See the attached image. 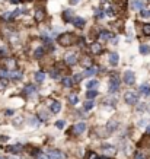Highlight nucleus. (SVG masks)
Segmentation results:
<instances>
[{
  "mask_svg": "<svg viewBox=\"0 0 150 159\" xmlns=\"http://www.w3.org/2000/svg\"><path fill=\"white\" fill-rule=\"evenodd\" d=\"M79 41V38L73 32H64L57 38V43L61 45V47H72Z\"/></svg>",
  "mask_w": 150,
  "mask_h": 159,
  "instance_id": "f257e3e1",
  "label": "nucleus"
},
{
  "mask_svg": "<svg viewBox=\"0 0 150 159\" xmlns=\"http://www.w3.org/2000/svg\"><path fill=\"white\" fill-rule=\"evenodd\" d=\"M124 101H126V104H128V105H136L137 101H139V93L134 92V91L126 92V95H124Z\"/></svg>",
  "mask_w": 150,
  "mask_h": 159,
  "instance_id": "f03ea898",
  "label": "nucleus"
},
{
  "mask_svg": "<svg viewBox=\"0 0 150 159\" xmlns=\"http://www.w3.org/2000/svg\"><path fill=\"white\" fill-rule=\"evenodd\" d=\"M122 79H124V83H126V85H128V86H133V85L136 83V75H134V72H131V70L124 72Z\"/></svg>",
  "mask_w": 150,
  "mask_h": 159,
  "instance_id": "7ed1b4c3",
  "label": "nucleus"
},
{
  "mask_svg": "<svg viewBox=\"0 0 150 159\" xmlns=\"http://www.w3.org/2000/svg\"><path fill=\"white\" fill-rule=\"evenodd\" d=\"M64 61H66L67 66H74V64L79 61L77 53H67L66 56H64Z\"/></svg>",
  "mask_w": 150,
  "mask_h": 159,
  "instance_id": "20e7f679",
  "label": "nucleus"
},
{
  "mask_svg": "<svg viewBox=\"0 0 150 159\" xmlns=\"http://www.w3.org/2000/svg\"><path fill=\"white\" fill-rule=\"evenodd\" d=\"M3 64H5L6 70H16L18 69V63H16V60H15L13 57H7L3 60Z\"/></svg>",
  "mask_w": 150,
  "mask_h": 159,
  "instance_id": "39448f33",
  "label": "nucleus"
},
{
  "mask_svg": "<svg viewBox=\"0 0 150 159\" xmlns=\"http://www.w3.org/2000/svg\"><path fill=\"white\" fill-rule=\"evenodd\" d=\"M120 88V80H118V76L117 75H112L111 76V80H109V92H117Z\"/></svg>",
  "mask_w": 150,
  "mask_h": 159,
  "instance_id": "423d86ee",
  "label": "nucleus"
},
{
  "mask_svg": "<svg viewBox=\"0 0 150 159\" xmlns=\"http://www.w3.org/2000/svg\"><path fill=\"white\" fill-rule=\"evenodd\" d=\"M47 155H48V159H67L66 153H63L61 150H57V149L50 150Z\"/></svg>",
  "mask_w": 150,
  "mask_h": 159,
  "instance_id": "0eeeda50",
  "label": "nucleus"
},
{
  "mask_svg": "<svg viewBox=\"0 0 150 159\" xmlns=\"http://www.w3.org/2000/svg\"><path fill=\"white\" fill-rule=\"evenodd\" d=\"M102 153L105 156H112L115 155V148L112 145H102Z\"/></svg>",
  "mask_w": 150,
  "mask_h": 159,
  "instance_id": "6e6552de",
  "label": "nucleus"
},
{
  "mask_svg": "<svg viewBox=\"0 0 150 159\" xmlns=\"http://www.w3.org/2000/svg\"><path fill=\"white\" fill-rule=\"evenodd\" d=\"M7 77H9V79H12V80H18V79H20V77H22V72H20V70H18V69H16V70H7Z\"/></svg>",
  "mask_w": 150,
  "mask_h": 159,
  "instance_id": "1a4fd4ad",
  "label": "nucleus"
},
{
  "mask_svg": "<svg viewBox=\"0 0 150 159\" xmlns=\"http://www.w3.org/2000/svg\"><path fill=\"white\" fill-rule=\"evenodd\" d=\"M89 48H90V53L92 54H95V56H98V54H101L102 53V45L99 43H93V44H90V47H89Z\"/></svg>",
  "mask_w": 150,
  "mask_h": 159,
  "instance_id": "9d476101",
  "label": "nucleus"
},
{
  "mask_svg": "<svg viewBox=\"0 0 150 159\" xmlns=\"http://www.w3.org/2000/svg\"><path fill=\"white\" fill-rule=\"evenodd\" d=\"M85 130H86V124L85 123H79V124L73 125V133L74 134H82Z\"/></svg>",
  "mask_w": 150,
  "mask_h": 159,
  "instance_id": "9b49d317",
  "label": "nucleus"
},
{
  "mask_svg": "<svg viewBox=\"0 0 150 159\" xmlns=\"http://www.w3.org/2000/svg\"><path fill=\"white\" fill-rule=\"evenodd\" d=\"M104 107H115L117 105V99L112 97H108V98H104L101 102Z\"/></svg>",
  "mask_w": 150,
  "mask_h": 159,
  "instance_id": "f8f14e48",
  "label": "nucleus"
},
{
  "mask_svg": "<svg viewBox=\"0 0 150 159\" xmlns=\"http://www.w3.org/2000/svg\"><path fill=\"white\" fill-rule=\"evenodd\" d=\"M131 9H133V10L144 9V3H143L141 0H133V2H131Z\"/></svg>",
  "mask_w": 150,
  "mask_h": 159,
  "instance_id": "ddd939ff",
  "label": "nucleus"
},
{
  "mask_svg": "<svg viewBox=\"0 0 150 159\" xmlns=\"http://www.w3.org/2000/svg\"><path fill=\"white\" fill-rule=\"evenodd\" d=\"M44 18H45V12H44L42 9H38L37 12H35V16H34L35 22H42Z\"/></svg>",
  "mask_w": 150,
  "mask_h": 159,
  "instance_id": "4468645a",
  "label": "nucleus"
},
{
  "mask_svg": "<svg viewBox=\"0 0 150 159\" xmlns=\"http://www.w3.org/2000/svg\"><path fill=\"white\" fill-rule=\"evenodd\" d=\"M67 99H68V102L72 104V105H76V104H79V95L76 93V92H72L70 95L67 97Z\"/></svg>",
  "mask_w": 150,
  "mask_h": 159,
  "instance_id": "2eb2a0df",
  "label": "nucleus"
},
{
  "mask_svg": "<svg viewBox=\"0 0 150 159\" xmlns=\"http://www.w3.org/2000/svg\"><path fill=\"white\" fill-rule=\"evenodd\" d=\"M73 25H74L76 28H80V29H82L83 26L86 25V20L83 19V18H74V19H73Z\"/></svg>",
  "mask_w": 150,
  "mask_h": 159,
  "instance_id": "dca6fc26",
  "label": "nucleus"
},
{
  "mask_svg": "<svg viewBox=\"0 0 150 159\" xmlns=\"http://www.w3.org/2000/svg\"><path fill=\"white\" fill-rule=\"evenodd\" d=\"M7 152H10V153H20L22 152V146L20 145H13V146H7Z\"/></svg>",
  "mask_w": 150,
  "mask_h": 159,
  "instance_id": "f3484780",
  "label": "nucleus"
},
{
  "mask_svg": "<svg viewBox=\"0 0 150 159\" xmlns=\"http://www.w3.org/2000/svg\"><path fill=\"white\" fill-rule=\"evenodd\" d=\"M104 9H105V13H107L108 16H114V15H115V9H114L109 3H104Z\"/></svg>",
  "mask_w": 150,
  "mask_h": 159,
  "instance_id": "a211bd4d",
  "label": "nucleus"
},
{
  "mask_svg": "<svg viewBox=\"0 0 150 159\" xmlns=\"http://www.w3.org/2000/svg\"><path fill=\"white\" fill-rule=\"evenodd\" d=\"M112 34L109 32V31H101L99 32V39H102V41H108V39H111Z\"/></svg>",
  "mask_w": 150,
  "mask_h": 159,
  "instance_id": "6ab92c4d",
  "label": "nucleus"
},
{
  "mask_svg": "<svg viewBox=\"0 0 150 159\" xmlns=\"http://www.w3.org/2000/svg\"><path fill=\"white\" fill-rule=\"evenodd\" d=\"M60 110H61V104L58 101H53L51 102V112H54V114H57V112H60Z\"/></svg>",
  "mask_w": 150,
  "mask_h": 159,
  "instance_id": "aec40b11",
  "label": "nucleus"
},
{
  "mask_svg": "<svg viewBox=\"0 0 150 159\" xmlns=\"http://www.w3.org/2000/svg\"><path fill=\"white\" fill-rule=\"evenodd\" d=\"M98 73V67L92 66V67H87V70L83 73V76H93V75H96Z\"/></svg>",
  "mask_w": 150,
  "mask_h": 159,
  "instance_id": "412c9836",
  "label": "nucleus"
},
{
  "mask_svg": "<svg viewBox=\"0 0 150 159\" xmlns=\"http://www.w3.org/2000/svg\"><path fill=\"white\" fill-rule=\"evenodd\" d=\"M118 60H120V58H118V54L117 53L109 54V63H111L112 66H117V64H118Z\"/></svg>",
  "mask_w": 150,
  "mask_h": 159,
  "instance_id": "4be33fe9",
  "label": "nucleus"
},
{
  "mask_svg": "<svg viewBox=\"0 0 150 159\" xmlns=\"http://www.w3.org/2000/svg\"><path fill=\"white\" fill-rule=\"evenodd\" d=\"M35 80L38 83H42L44 80H45V73L44 72H37L35 73Z\"/></svg>",
  "mask_w": 150,
  "mask_h": 159,
  "instance_id": "5701e85b",
  "label": "nucleus"
},
{
  "mask_svg": "<svg viewBox=\"0 0 150 159\" xmlns=\"http://www.w3.org/2000/svg\"><path fill=\"white\" fill-rule=\"evenodd\" d=\"M63 19L67 20V22H73V19H74V18H73V15H72V10H66V12H64V13H63Z\"/></svg>",
  "mask_w": 150,
  "mask_h": 159,
  "instance_id": "b1692460",
  "label": "nucleus"
},
{
  "mask_svg": "<svg viewBox=\"0 0 150 159\" xmlns=\"http://www.w3.org/2000/svg\"><path fill=\"white\" fill-rule=\"evenodd\" d=\"M117 125H118V123H117V121H109V123H108V131H109V133H112V131H115L117 130Z\"/></svg>",
  "mask_w": 150,
  "mask_h": 159,
  "instance_id": "393cba45",
  "label": "nucleus"
},
{
  "mask_svg": "<svg viewBox=\"0 0 150 159\" xmlns=\"http://www.w3.org/2000/svg\"><path fill=\"white\" fill-rule=\"evenodd\" d=\"M44 54H45V50H44V47H41V48L35 50L34 57H35V58H41V57H44Z\"/></svg>",
  "mask_w": 150,
  "mask_h": 159,
  "instance_id": "a878e982",
  "label": "nucleus"
},
{
  "mask_svg": "<svg viewBox=\"0 0 150 159\" xmlns=\"http://www.w3.org/2000/svg\"><path fill=\"white\" fill-rule=\"evenodd\" d=\"M63 86L64 88H72V85H73V79L72 77H64L63 79Z\"/></svg>",
  "mask_w": 150,
  "mask_h": 159,
  "instance_id": "bb28decb",
  "label": "nucleus"
},
{
  "mask_svg": "<svg viewBox=\"0 0 150 159\" xmlns=\"http://www.w3.org/2000/svg\"><path fill=\"white\" fill-rule=\"evenodd\" d=\"M140 92H141V93H144V95H149V93H150V86H149V83H144V85H141V86H140Z\"/></svg>",
  "mask_w": 150,
  "mask_h": 159,
  "instance_id": "cd10ccee",
  "label": "nucleus"
},
{
  "mask_svg": "<svg viewBox=\"0 0 150 159\" xmlns=\"http://www.w3.org/2000/svg\"><path fill=\"white\" fill-rule=\"evenodd\" d=\"M25 93H26V95H34L35 93V86H32V85H26V86H25Z\"/></svg>",
  "mask_w": 150,
  "mask_h": 159,
  "instance_id": "c85d7f7f",
  "label": "nucleus"
},
{
  "mask_svg": "<svg viewBox=\"0 0 150 159\" xmlns=\"http://www.w3.org/2000/svg\"><path fill=\"white\" fill-rule=\"evenodd\" d=\"M38 117H39V120H41V121H47L50 116H48V112H47V111H39Z\"/></svg>",
  "mask_w": 150,
  "mask_h": 159,
  "instance_id": "c756f323",
  "label": "nucleus"
},
{
  "mask_svg": "<svg viewBox=\"0 0 150 159\" xmlns=\"http://www.w3.org/2000/svg\"><path fill=\"white\" fill-rule=\"evenodd\" d=\"M140 53L141 54H150V47L147 44H141L140 45Z\"/></svg>",
  "mask_w": 150,
  "mask_h": 159,
  "instance_id": "7c9ffc66",
  "label": "nucleus"
},
{
  "mask_svg": "<svg viewBox=\"0 0 150 159\" xmlns=\"http://www.w3.org/2000/svg\"><path fill=\"white\" fill-rule=\"evenodd\" d=\"M86 86H87V89H89V91H90V89H95V88L98 86V80H95V79H92V80H89Z\"/></svg>",
  "mask_w": 150,
  "mask_h": 159,
  "instance_id": "2f4dec72",
  "label": "nucleus"
},
{
  "mask_svg": "<svg viewBox=\"0 0 150 159\" xmlns=\"http://www.w3.org/2000/svg\"><path fill=\"white\" fill-rule=\"evenodd\" d=\"M141 31H143V34H144L146 37H150V24H144V25H143Z\"/></svg>",
  "mask_w": 150,
  "mask_h": 159,
  "instance_id": "473e14b6",
  "label": "nucleus"
},
{
  "mask_svg": "<svg viewBox=\"0 0 150 159\" xmlns=\"http://www.w3.org/2000/svg\"><path fill=\"white\" fill-rule=\"evenodd\" d=\"M93 107H95V102H93L92 99H89V101H86V102H85V110H86V111L92 110Z\"/></svg>",
  "mask_w": 150,
  "mask_h": 159,
  "instance_id": "72a5a7b5",
  "label": "nucleus"
},
{
  "mask_svg": "<svg viewBox=\"0 0 150 159\" xmlns=\"http://www.w3.org/2000/svg\"><path fill=\"white\" fill-rule=\"evenodd\" d=\"M82 64L85 66V67H90V66H92V60H90V57H85V58H83Z\"/></svg>",
  "mask_w": 150,
  "mask_h": 159,
  "instance_id": "f704fd0d",
  "label": "nucleus"
},
{
  "mask_svg": "<svg viewBox=\"0 0 150 159\" xmlns=\"http://www.w3.org/2000/svg\"><path fill=\"white\" fill-rule=\"evenodd\" d=\"M98 95V92L95 91V89H90L89 92H86V97H87V99H93V98Z\"/></svg>",
  "mask_w": 150,
  "mask_h": 159,
  "instance_id": "c9c22d12",
  "label": "nucleus"
},
{
  "mask_svg": "<svg viewBox=\"0 0 150 159\" xmlns=\"http://www.w3.org/2000/svg\"><path fill=\"white\" fill-rule=\"evenodd\" d=\"M134 159H147V156H146L143 152H137V153L134 155Z\"/></svg>",
  "mask_w": 150,
  "mask_h": 159,
  "instance_id": "e433bc0d",
  "label": "nucleus"
},
{
  "mask_svg": "<svg viewBox=\"0 0 150 159\" xmlns=\"http://www.w3.org/2000/svg\"><path fill=\"white\" fill-rule=\"evenodd\" d=\"M86 159H99V156H98L95 152H89L87 156H86Z\"/></svg>",
  "mask_w": 150,
  "mask_h": 159,
  "instance_id": "4c0bfd02",
  "label": "nucleus"
},
{
  "mask_svg": "<svg viewBox=\"0 0 150 159\" xmlns=\"http://www.w3.org/2000/svg\"><path fill=\"white\" fill-rule=\"evenodd\" d=\"M22 123H24V117H18V118H15V120H13V124L15 125H20Z\"/></svg>",
  "mask_w": 150,
  "mask_h": 159,
  "instance_id": "58836bf2",
  "label": "nucleus"
},
{
  "mask_svg": "<svg viewBox=\"0 0 150 159\" xmlns=\"http://www.w3.org/2000/svg\"><path fill=\"white\" fill-rule=\"evenodd\" d=\"M50 75H51V77H53V79H58V77H60V72H57V70H51V72H50Z\"/></svg>",
  "mask_w": 150,
  "mask_h": 159,
  "instance_id": "ea45409f",
  "label": "nucleus"
},
{
  "mask_svg": "<svg viewBox=\"0 0 150 159\" xmlns=\"http://www.w3.org/2000/svg\"><path fill=\"white\" fill-rule=\"evenodd\" d=\"M141 15H143L144 18H150V10H147V9H141Z\"/></svg>",
  "mask_w": 150,
  "mask_h": 159,
  "instance_id": "a19ab883",
  "label": "nucleus"
},
{
  "mask_svg": "<svg viewBox=\"0 0 150 159\" xmlns=\"http://www.w3.org/2000/svg\"><path fill=\"white\" fill-rule=\"evenodd\" d=\"M55 127H57V129H63V127H64V121L63 120H58L57 123H55Z\"/></svg>",
  "mask_w": 150,
  "mask_h": 159,
  "instance_id": "79ce46f5",
  "label": "nucleus"
},
{
  "mask_svg": "<svg viewBox=\"0 0 150 159\" xmlns=\"http://www.w3.org/2000/svg\"><path fill=\"white\" fill-rule=\"evenodd\" d=\"M37 159H48V155H45V153H39L37 155Z\"/></svg>",
  "mask_w": 150,
  "mask_h": 159,
  "instance_id": "37998d69",
  "label": "nucleus"
},
{
  "mask_svg": "<svg viewBox=\"0 0 150 159\" xmlns=\"http://www.w3.org/2000/svg\"><path fill=\"white\" fill-rule=\"evenodd\" d=\"M82 77H83V75H76V76H74V82H80Z\"/></svg>",
  "mask_w": 150,
  "mask_h": 159,
  "instance_id": "c03bdc74",
  "label": "nucleus"
},
{
  "mask_svg": "<svg viewBox=\"0 0 150 159\" xmlns=\"http://www.w3.org/2000/svg\"><path fill=\"white\" fill-rule=\"evenodd\" d=\"M6 56V50L5 48H0V58H3Z\"/></svg>",
  "mask_w": 150,
  "mask_h": 159,
  "instance_id": "a18cd8bd",
  "label": "nucleus"
},
{
  "mask_svg": "<svg viewBox=\"0 0 150 159\" xmlns=\"http://www.w3.org/2000/svg\"><path fill=\"white\" fill-rule=\"evenodd\" d=\"M79 2H80V0H68V3H70V5H72V6H74V5H77Z\"/></svg>",
  "mask_w": 150,
  "mask_h": 159,
  "instance_id": "49530a36",
  "label": "nucleus"
},
{
  "mask_svg": "<svg viewBox=\"0 0 150 159\" xmlns=\"http://www.w3.org/2000/svg\"><path fill=\"white\" fill-rule=\"evenodd\" d=\"M139 110H140V111L146 110V104H141V105H140V107H139Z\"/></svg>",
  "mask_w": 150,
  "mask_h": 159,
  "instance_id": "de8ad7c7",
  "label": "nucleus"
},
{
  "mask_svg": "<svg viewBox=\"0 0 150 159\" xmlns=\"http://www.w3.org/2000/svg\"><path fill=\"white\" fill-rule=\"evenodd\" d=\"M7 139H9V137H6V136H2V137H0V142H6Z\"/></svg>",
  "mask_w": 150,
  "mask_h": 159,
  "instance_id": "09e8293b",
  "label": "nucleus"
},
{
  "mask_svg": "<svg viewBox=\"0 0 150 159\" xmlns=\"http://www.w3.org/2000/svg\"><path fill=\"white\" fill-rule=\"evenodd\" d=\"M31 124H34V125H37V124H38V121H37V120H35V118H34V120H31Z\"/></svg>",
  "mask_w": 150,
  "mask_h": 159,
  "instance_id": "8fccbe9b",
  "label": "nucleus"
},
{
  "mask_svg": "<svg viewBox=\"0 0 150 159\" xmlns=\"http://www.w3.org/2000/svg\"><path fill=\"white\" fill-rule=\"evenodd\" d=\"M6 114H7V116H10V114H13V111H12V110H7V111H6Z\"/></svg>",
  "mask_w": 150,
  "mask_h": 159,
  "instance_id": "3c124183",
  "label": "nucleus"
},
{
  "mask_svg": "<svg viewBox=\"0 0 150 159\" xmlns=\"http://www.w3.org/2000/svg\"><path fill=\"white\" fill-rule=\"evenodd\" d=\"M10 3H15V5H16V3H19V0H10Z\"/></svg>",
  "mask_w": 150,
  "mask_h": 159,
  "instance_id": "603ef678",
  "label": "nucleus"
},
{
  "mask_svg": "<svg viewBox=\"0 0 150 159\" xmlns=\"http://www.w3.org/2000/svg\"><path fill=\"white\" fill-rule=\"evenodd\" d=\"M147 133L150 134V124H149V127H147Z\"/></svg>",
  "mask_w": 150,
  "mask_h": 159,
  "instance_id": "864d4df0",
  "label": "nucleus"
},
{
  "mask_svg": "<svg viewBox=\"0 0 150 159\" xmlns=\"http://www.w3.org/2000/svg\"><path fill=\"white\" fill-rule=\"evenodd\" d=\"M0 159H5V158H2V156H0Z\"/></svg>",
  "mask_w": 150,
  "mask_h": 159,
  "instance_id": "5fc2aeb1",
  "label": "nucleus"
},
{
  "mask_svg": "<svg viewBox=\"0 0 150 159\" xmlns=\"http://www.w3.org/2000/svg\"><path fill=\"white\" fill-rule=\"evenodd\" d=\"M26 2H31V0H26Z\"/></svg>",
  "mask_w": 150,
  "mask_h": 159,
  "instance_id": "6e6d98bb",
  "label": "nucleus"
}]
</instances>
